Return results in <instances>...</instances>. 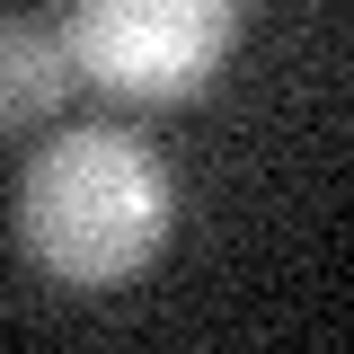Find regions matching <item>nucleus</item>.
I'll use <instances>...</instances> for the list:
<instances>
[{"label": "nucleus", "instance_id": "f257e3e1", "mask_svg": "<svg viewBox=\"0 0 354 354\" xmlns=\"http://www.w3.org/2000/svg\"><path fill=\"white\" fill-rule=\"evenodd\" d=\"M177 221V186L160 151L124 124H71L53 133L18 177V248L62 292H106L160 257Z\"/></svg>", "mask_w": 354, "mask_h": 354}, {"label": "nucleus", "instance_id": "f03ea898", "mask_svg": "<svg viewBox=\"0 0 354 354\" xmlns=\"http://www.w3.org/2000/svg\"><path fill=\"white\" fill-rule=\"evenodd\" d=\"M248 0H71V71L133 106H177L221 71Z\"/></svg>", "mask_w": 354, "mask_h": 354}, {"label": "nucleus", "instance_id": "7ed1b4c3", "mask_svg": "<svg viewBox=\"0 0 354 354\" xmlns=\"http://www.w3.org/2000/svg\"><path fill=\"white\" fill-rule=\"evenodd\" d=\"M71 80H80V71H71V44H62V27L0 18V133H27L36 115H53Z\"/></svg>", "mask_w": 354, "mask_h": 354}]
</instances>
